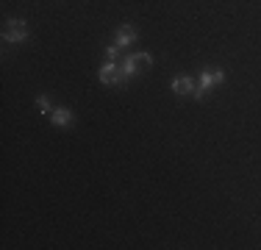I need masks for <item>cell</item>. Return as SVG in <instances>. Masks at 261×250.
Masks as SVG:
<instances>
[{
	"mask_svg": "<svg viewBox=\"0 0 261 250\" xmlns=\"http://www.w3.org/2000/svg\"><path fill=\"white\" fill-rule=\"evenodd\" d=\"M3 39L9 45H20V42L28 39V28L22 20H6L3 22Z\"/></svg>",
	"mask_w": 261,
	"mask_h": 250,
	"instance_id": "obj_3",
	"label": "cell"
},
{
	"mask_svg": "<svg viewBox=\"0 0 261 250\" xmlns=\"http://www.w3.org/2000/svg\"><path fill=\"white\" fill-rule=\"evenodd\" d=\"M50 120L56 128H67V125H72V111L67 109V106H59V109H53Z\"/></svg>",
	"mask_w": 261,
	"mask_h": 250,
	"instance_id": "obj_6",
	"label": "cell"
},
{
	"mask_svg": "<svg viewBox=\"0 0 261 250\" xmlns=\"http://www.w3.org/2000/svg\"><path fill=\"white\" fill-rule=\"evenodd\" d=\"M136 42V28L134 25H120V28H117V36H114V45L117 47H128V45H134Z\"/></svg>",
	"mask_w": 261,
	"mask_h": 250,
	"instance_id": "obj_4",
	"label": "cell"
},
{
	"mask_svg": "<svg viewBox=\"0 0 261 250\" xmlns=\"http://www.w3.org/2000/svg\"><path fill=\"white\" fill-rule=\"evenodd\" d=\"M117 56H120V47H117V45H109V47H106V59H111V61H114Z\"/></svg>",
	"mask_w": 261,
	"mask_h": 250,
	"instance_id": "obj_9",
	"label": "cell"
},
{
	"mask_svg": "<svg viewBox=\"0 0 261 250\" xmlns=\"http://www.w3.org/2000/svg\"><path fill=\"white\" fill-rule=\"evenodd\" d=\"M120 70L128 75V78H134L136 72H139V61H136V56H125V59L120 61Z\"/></svg>",
	"mask_w": 261,
	"mask_h": 250,
	"instance_id": "obj_7",
	"label": "cell"
},
{
	"mask_svg": "<svg viewBox=\"0 0 261 250\" xmlns=\"http://www.w3.org/2000/svg\"><path fill=\"white\" fill-rule=\"evenodd\" d=\"M222 78H225V75H222V70H214V67H206V70L200 72V84L195 86V92H192V95H195L197 100H203V97H206L211 89H214L217 84H222Z\"/></svg>",
	"mask_w": 261,
	"mask_h": 250,
	"instance_id": "obj_1",
	"label": "cell"
},
{
	"mask_svg": "<svg viewBox=\"0 0 261 250\" xmlns=\"http://www.w3.org/2000/svg\"><path fill=\"white\" fill-rule=\"evenodd\" d=\"M100 81H103V84H109V86H122L128 81V75L120 70V64H117V61L106 59L103 67H100Z\"/></svg>",
	"mask_w": 261,
	"mask_h": 250,
	"instance_id": "obj_2",
	"label": "cell"
},
{
	"mask_svg": "<svg viewBox=\"0 0 261 250\" xmlns=\"http://www.w3.org/2000/svg\"><path fill=\"white\" fill-rule=\"evenodd\" d=\"M172 92L175 95H192L195 92V81L189 75H178V78H172Z\"/></svg>",
	"mask_w": 261,
	"mask_h": 250,
	"instance_id": "obj_5",
	"label": "cell"
},
{
	"mask_svg": "<svg viewBox=\"0 0 261 250\" xmlns=\"http://www.w3.org/2000/svg\"><path fill=\"white\" fill-rule=\"evenodd\" d=\"M36 109H39V114H53V106H50V100H47L45 95L36 97Z\"/></svg>",
	"mask_w": 261,
	"mask_h": 250,
	"instance_id": "obj_8",
	"label": "cell"
},
{
	"mask_svg": "<svg viewBox=\"0 0 261 250\" xmlns=\"http://www.w3.org/2000/svg\"><path fill=\"white\" fill-rule=\"evenodd\" d=\"M136 56V61H139V64H153V56L150 53H134Z\"/></svg>",
	"mask_w": 261,
	"mask_h": 250,
	"instance_id": "obj_10",
	"label": "cell"
}]
</instances>
